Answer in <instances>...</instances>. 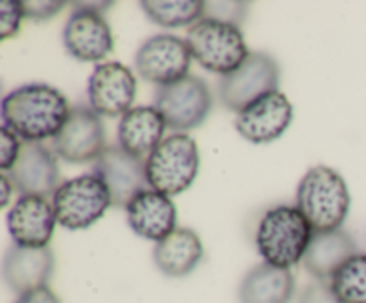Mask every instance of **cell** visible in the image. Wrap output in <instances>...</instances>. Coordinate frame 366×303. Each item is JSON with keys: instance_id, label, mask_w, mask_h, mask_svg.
<instances>
[{"instance_id": "13", "label": "cell", "mask_w": 366, "mask_h": 303, "mask_svg": "<svg viewBox=\"0 0 366 303\" xmlns=\"http://www.w3.org/2000/svg\"><path fill=\"white\" fill-rule=\"evenodd\" d=\"M63 43L66 52L82 63H99L114 48L113 32L106 18L86 7H77L70 14L63 29Z\"/></svg>"}, {"instance_id": "19", "label": "cell", "mask_w": 366, "mask_h": 303, "mask_svg": "<svg viewBox=\"0 0 366 303\" xmlns=\"http://www.w3.org/2000/svg\"><path fill=\"white\" fill-rule=\"evenodd\" d=\"M354 255H357L356 241L349 232L340 228L332 232H315L302 262L315 280L329 284L332 274Z\"/></svg>"}, {"instance_id": "10", "label": "cell", "mask_w": 366, "mask_h": 303, "mask_svg": "<svg viewBox=\"0 0 366 303\" xmlns=\"http://www.w3.org/2000/svg\"><path fill=\"white\" fill-rule=\"evenodd\" d=\"M93 173L106 184L111 202L125 209L138 192L150 189L147 180V160L125 152L122 146H107L93 164Z\"/></svg>"}, {"instance_id": "25", "label": "cell", "mask_w": 366, "mask_h": 303, "mask_svg": "<svg viewBox=\"0 0 366 303\" xmlns=\"http://www.w3.org/2000/svg\"><path fill=\"white\" fill-rule=\"evenodd\" d=\"M24 7L18 0H4L0 4V27H2V39L14 38L20 31Z\"/></svg>"}, {"instance_id": "24", "label": "cell", "mask_w": 366, "mask_h": 303, "mask_svg": "<svg viewBox=\"0 0 366 303\" xmlns=\"http://www.w3.org/2000/svg\"><path fill=\"white\" fill-rule=\"evenodd\" d=\"M329 287L342 303H366V253L347 260L332 274Z\"/></svg>"}, {"instance_id": "28", "label": "cell", "mask_w": 366, "mask_h": 303, "mask_svg": "<svg viewBox=\"0 0 366 303\" xmlns=\"http://www.w3.org/2000/svg\"><path fill=\"white\" fill-rule=\"evenodd\" d=\"M299 303H342L331 291L327 282L313 280L304 287Z\"/></svg>"}, {"instance_id": "8", "label": "cell", "mask_w": 366, "mask_h": 303, "mask_svg": "<svg viewBox=\"0 0 366 303\" xmlns=\"http://www.w3.org/2000/svg\"><path fill=\"white\" fill-rule=\"evenodd\" d=\"M154 107L174 130L200 127L213 109V95L204 78L188 75L172 84L157 88Z\"/></svg>"}, {"instance_id": "14", "label": "cell", "mask_w": 366, "mask_h": 303, "mask_svg": "<svg viewBox=\"0 0 366 303\" xmlns=\"http://www.w3.org/2000/svg\"><path fill=\"white\" fill-rule=\"evenodd\" d=\"M293 120V106L281 91L268 93L236 118V130L243 139L256 145L281 138Z\"/></svg>"}, {"instance_id": "23", "label": "cell", "mask_w": 366, "mask_h": 303, "mask_svg": "<svg viewBox=\"0 0 366 303\" xmlns=\"http://www.w3.org/2000/svg\"><path fill=\"white\" fill-rule=\"evenodd\" d=\"M139 6L154 24L168 29L192 27L206 16V2L202 0H143Z\"/></svg>"}, {"instance_id": "18", "label": "cell", "mask_w": 366, "mask_h": 303, "mask_svg": "<svg viewBox=\"0 0 366 303\" xmlns=\"http://www.w3.org/2000/svg\"><path fill=\"white\" fill-rule=\"evenodd\" d=\"M54 266H56V259L49 246L24 248V246L13 245L4 257L2 274L11 291L20 296L24 292L49 285Z\"/></svg>"}, {"instance_id": "9", "label": "cell", "mask_w": 366, "mask_h": 303, "mask_svg": "<svg viewBox=\"0 0 366 303\" xmlns=\"http://www.w3.org/2000/svg\"><path fill=\"white\" fill-rule=\"evenodd\" d=\"M192 52L186 39L172 34H157L138 48L134 64L138 73L152 84L167 86L188 77Z\"/></svg>"}, {"instance_id": "3", "label": "cell", "mask_w": 366, "mask_h": 303, "mask_svg": "<svg viewBox=\"0 0 366 303\" xmlns=\"http://www.w3.org/2000/svg\"><path fill=\"white\" fill-rule=\"evenodd\" d=\"M297 207L313 232L340 230L350 210L345 178L324 164L310 168L297 188Z\"/></svg>"}, {"instance_id": "22", "label": "cell", "mask_w": 366, "mask_h": 303, "mask_svg": "<svg viewBox=\"0 0 366 303\" xmlns=\"http://www.w3.org/2000/svg\"><path fill=\"white\" fill-rule=\"evenodd\" d=\"M202 257V241L189 228H175L168 237L154 246V262L157 269L172 278H182L192 273Z\"/></svg>"}, {"instance_id": "6", "label": "cell", "mask_w": 366, "mask_h": 303, "mask_svg": "<svg viewBox=\"0 0 366 303\" xmlns=\"http://www.w3.org/2000/svg\"><path fill=\"white\" fill-rule=\"evenodd\" d=\"M52 205L57 223L68 230H82L97 223L113 202L106 184L95 173H88L61 182Z\"/></svg>"}, {"instance_id": "7", "label": "cell", "mask_w": 366, "mask_h": 303, "mask_svg": "<svg viewBox=\"0 0 366 303\" xmlns=\"http://www.w3.org/2000/svg\"><path fill=\"white\" fill-rule=\"evenodd\" d=\"M281 68L267 52H252L232 73L224 75L218 84L222 103L232 113H242L268 93L279 91Z\"/></svg>"}, {"instance_id": "20", "label": "cell", "mask_w": 366, "mask_h": 303, "mask_svg": "<svg viewBox=\"0 0 366 303\" xmlns=\"http://www.w3.org/2000/svg\"><path fill=\"white\" fill-rule=\"evenodd\" d=\"M167 121L154 106L132 107L118 123V146L136 157H149L163 141Z\"/></svg>"}, {"instance_id": "26", "label": "cell", "mask_w": 366, "mask_h": 303, "mask_svg": "<svg viewBox=\"0 0 366 303\" xmlns=\"http://www.w3.org/2000/svg\"><path fill=\"white\" fill-rule=\"evenodd\" d=\"M21 145L24 143L20 141L16 134L11 130L9 127L2 125V152H0V170L4 173H9L11 170L16 164L18 157H20Z\"/></svg>"}, {"instance_id": "30", "label": "cell", "mask_w": 366, "mask_h": 303, "mask_svg": "<svg viewBox=\"0 0 366 303\" xmlns=\"http://www.w3.org/2000/svg\"><path fill=\"white\" fill-rule=\"evenodd\" d=\"M0 185H2V200H0V205L7 207L11 195H13V189H14L13 182H11V178L7 177V173L0 175Z\"/></svg>"}, {"instance_id": "2", "label": "cell", "mask_w": 366, "mask_h": 303, "mask_svg": "<svg viewBox=\"0 0 366 303\" xmlns=\"http://www.w3.org/2000/svg\"><path fill=\"white\" fill-rule=\"evenodd\" d=\"M313 234L310 221L297 205L272 207L257 225V252L270 266L290 269L304 260Z\"/></svg>"}, {"instance_id": "21", "label": "cell", "mask_w": 366, "mask_h": 303, "mask_svg": "<svg viewBox=\"0 0 366 303\" xmlns=\"http://www.w3.org/2000/svg\"><path fill=\"white\" fill-rule=\"evenodd\" d=\"M295 294V277L290 269L263 262L247 271L239 284V303H290Z\"/></svg>"}, {"instance_id": "11", "label": "cell", "mask_w": 366, "mask_h": 303, "mask_svg": "<svg viewBox=\"0 0 366 303\" xmlns=\"http://www.w3.org/2000/svg\"><path fill=\"white\" fill-rule=\"evenodd\" d=\"M106 148L102 120L92 107L86 106L74 107L66 123L54 138V150L66 163H92L99 159Z\"/></svg>"}, {"instance_id": "31", "label": "cell", "mask_w": 366, "mask_h": 303, "mask_svg": "<svg viewBox=\"0 0 366 303\" xmlns=\"http://www.w3.org/2000/svg\"><path fill=\"white\" fill-rule=\"evenodd\" d=\"M74 6L77 7H86V9L92 11H106L104 7H113V2H75Z\"/></svg>"}, {"instance_id": "12", "label": "cell", "mask_w": 366, "mask_h": 303, "mask_svg": "<svg viewBox=\"0 0 366 303\" xmlns=\"http://www.w3.org/2000/svg\"><path fill=\"white\" fill-rule=\"evenodd\" d=\"M136 77L125 64H97L88 78L89 107L99 116H124L132 109L136 98Z\"/></svg>"}, {"instance_id": "5", "label": "cell", "mask_w": 366, "mask_h": 303, "mask_svg": "<svg viewBox=\"0 0 366 303\" xmlns=\"http://www.w3.org/2000/svg\"><path fill=\"white\" fill-rule=\"evenodd\" d=\"M145 160L150 189L170 198L192 188L200 168L197 141L181 132L164 138Z\"/></svg>"}, {"instance_id": "1", "label": "cell", "mask_w": 366, "mask_h": 303, "mask_svg": "<svg viewBox=\"0 0 366 303\" xmlns=\"http://www.w3.org/2000/svg\"><path fill=\"white\" fill-rule=\"evenodd\" d=\"M2 121L24 143L56 138L71 109L59 89L41 82L20 86L2 100Z\"/></svg>"}, {"instance_id": "17", "label": "cell", "mask_w": 366, "mask_h": 303, "mask_svg": "<svg viewBox=\"0 0 366 303\" xmlns=\"http://www.w3.org/2000/svg\"><path fill=\"white\" fill-rule=\"evenodd\" d=\"M125 210L129 227L139 237L159 242L175 230L177 209L163 192L145 189L131 200Z\"/></svg>"}, {"instance_id": "29", "label": "cell", "mask_w": 366, "mask_h": 303, "mask_svg": "<svg viewBox=\"0 0 366 303\" xmlns=\"http://www.w3.org/2000/svg\"><path fill=\"white\" fill-rule=\"evenodd\" d=\"M13 303H61V299L49 285H45V287L24 292V294L18 296Z\"/></svg>"}, {"instance_id": "27", "label": "cell", "mask_w": 366, "mask_h": 303, "mask_svg": "<svg viewBox=\"0 0 366 303\" xmlns=\"http://www.w3.org/2000/svg\"><path fill=\"white\" fill-rule=\"evenodd\" d=\"M24 7V16L34 21H45L56 16L61 9L64 7V2H57V0H24L21 2Z\"/></svg>"}, {"instance_id": "4", "label": "cell", "mask_w": 366, "mask_h": 303, "mask_svg": "<svg viewBox=\"0 0 366 303\" xmlns=\"http://www.w3.org/2000/svg\"><path fill=\"white\" fill-rule=\"evenodd\" d=\"M186 43L192 57L218 75H229L238 70L250 56L242 29L229 21L204 16L186 32Z\"/></svg>"}, {"instance_id": "15", "label": "cell", "mask_w": 366, "mask_h": 303, "mask_svg": "<svg viewBox=\"0 0 366 303\" xmlns=\"http://www.w3.org/2000/svg\"><path fill=\"white\" fill-rule=\"evenodd\" d=\"M56 223V210L45 196L21 195L7 212L11 237L24 248H46Z\"/></svg>"}, {"instance_id": "16", "label": "cell", "mask_w": 366, "mask_h": 303, "mask_svg": "<svg viewBox=\"0 0 366 303\" xmlns=\"http://www.w3.org/2000/svg\"><path fill=\"white\" fill-rule=\"evenodd\" d=\"M14 188L21 195L54 196L59 188L61 171L54 152L41 143H24L20 157L7 173Z\"/></svg>"}]
</instances>
